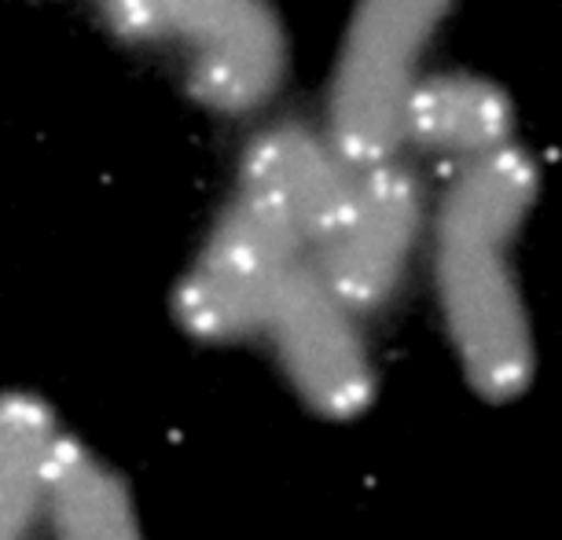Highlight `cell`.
<instances>
[{"label":"cell","mask_w":562,"mask_h":540,"mask_svg":"<svg viewBox=\"0 0 562 540\" xmlns=\"http://www.w3.org/2000/svg\"><path fill=\"white\" fill-rule=\"evenodd\" d=\"M533 199V158L504 144L460 166L434 232V272L456 357L467 383L496 405L522 394L537 368L515 269V243Z\"/></svg>","instance_id":"cell-1"},{"label":"cell","mask_w":562,"mask_h":540,"mask_svg":"<svg viewBox=\"0 0 562 540\" xmlns=\"http://www.w3.org/2000/svg\"><path fill=\"white\" fill-rule=\"evenodd\" d=\"M460 0H357L338 48L327 136L346 166L364 169L405 147V108L423 52Z\"/></svg>","instance_id":"cell-2"},{"label":"cell","mask_w":562,"mask_h":540,"mask_svg":"<svg viewBox=\"0 0 562 540\" xmlns=\"http://www.w3.org/2000/svg\"><path fill=\"white\" fill-rule=\"evenodd\" d=\"M423 221L419 184L397 158L353 169V192L313 250V269L357 316L379 310L401 288L408 258L416 250Z\"/></svg>","instance_id":"cell-5"},{"label":"cell","mask_w":562,"mask_h":540,"mask_svg":"<svg viewBox=\"0 0 562 540\" xmlns=\"http://www.w3.org/2000/svg\"><path fill=\"white\" fill-rule=\"evenodd\" d=\"M59 438L37 397H0V537H19L41 515Z\"/></svg>","instance_id":"cell-10"},{"label":"cell","mask_w":562,"mask_h":540,"mask_svg":"<svg viewBox=\"0 0 562 540\" xmlns=\"http://www.w3.org/2000/svg\"><path fill=\"white\" fill-rule=\"evenodd\" d=\"M56 533L85 540H125L136 537V515L130 490L114 471L85 452L78 441L59 438L45 482V507H41Z\"/></svg>","instance_id":"cell-9"},{"label":"cell","mask_w":562,"mask_h":540,"mask_svg":"<svg viewBox=\"0 0 562 540\" xmlns=\"http://www.w3.org/2000/svg\"><path fill=\"white\" fill-rule=\"evenodd\" d=\"M236 188L288 217L310 243L313 258L349 203L353 166H346L324 136L280 125L250 144Z\"/></svg>","instance_id":"cell-7"},{"label":"cell","mask_w":562,"mask_h":540,"mask_svg":"<svg viewBox=\"0 0 562 540\" xmlns=\"http://www.w3.org/2000/svg\"><path fill=\"white\" fill-rule=\"evenodd\" d=\"M515 108L501 85L474 74H423L405 108V144L456 166L512 144Z\"/></svg>","instance_id":"cell-8"},{"label":"cell","mask_w":562,"mask_h":540,"mask_svg":"<svg viewBox=\"0 0 562 540\" xmlns=\"http://www.w3.org/2000/svg\"><path fill=\"white\" fill-rule=\"evenodd\" d=\"M305 258L310 243L302 232L236 188L177 291L180 327L199 342H239L265 331L276 299Z\"/></svg>","instance_id":"cell-3"},{"label":"cell","mask_w":562,"mask_h":540,"mask_svg":"<svg viewBox=\"0 0 562 540\" xmlns=\"http://www.w3.org/2000/svg\"><path fill=\"white\" fill-rule=\"evenodd\" d=\"M280 364L313 412L327 419H357L375 394V372L357 331V313L335 299L305 258L291 272L265 324Z\"/></svg>","instance_id":"cell-6"},{"label":"cell","mask_w":562,"mask_h":540,"mask_svg":"<svg viewBox=\"0 0 562 540\" xmlns=\"http://www.w3.org/2000/svg\"><path fill=\"white\" fill-rule=\"evenodd\" d=\"M133 41H177L188 81L214 111H254L283 74V37L261 0H103Z\"/></svg>","instance_id":"cell-4"}]
</instances>
